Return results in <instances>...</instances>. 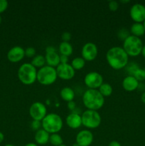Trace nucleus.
<instances>
[{"label":"nucleus","instance_id":"1","mask_svg":"<svg viewBox=\"0 0 145 146\" xmlns=\"http://www.w3.org/2000/svg\"><path fill=\"white\" fill-rule=\"evenodd\" d=\"M106 60L111 68L121 70L129 64V56L122 47L113 46L107 51Z\"/></svg>","mask_w":145,"mask_h":146},{"label":"nucleus","instance_id":"2","mask_svg":"<svg viewBox=\"0 0 145 146\" xmlns=\"http://www.w3.org/2000/svg\"><path fill=\"white\" fill-rule=\"evenodd\" d=\"M82 103L87 110L98 111L104 106L105 98L98 89H88L82 95Z\"/></svg>","mask_w":145,"mask_h":146},{"label":"nucleus","instance_id":"3","mask_svg":"<svg viewBox=\"0 0 145 146\" xmlns=\"http://www.w3.org/2000/svg\"><path fill=\"white\" fill-rule=\"evenodd\" d=\"M63 125L62 118L58 114L51 113L41 121V127L49 134L58 133Z\"/></svg>","mask_w":145,"mask_h":146},{"label":"nucleus","instance_id":"4","mask_svg":"<svg viewBox=\"0 0 145 146\" xmlns=\"http://www.w3.org/2000/svg\"><path fill=\"white\" fill-rule=\"evenodd\" d=\"M37 68L31 63H24L18 70V78L24 85H31L37 79Z\"/></svg>","mask_w":145,"mask_h":146},{"label":"nucleus","instance_id":"5","mask_svg":"<svg viewBox=\"0 0 145 146\" xmlns=\"http://www.w3.org/2000/svg\"><path fill=\"white\" fill-rule=\"evenodd\" d=\"M58 78L56 69L49 66H44L37 71V79L40 84L50 86L54 84Z\"/></svg>","mask_w":145,"mask_h":146},{"label":"nucleus","instance_id":"6","mask_svg":"<svg viewBox=\"0 0 145 146\" xmlns=\"http://www.w3.org/2000/svg\"><path fill=\"white\" fill-rule=\"evenodd\" d=\"M143 43L139 37L130 35L123 41V49L129 56L135 57L142 53Z\"/></svg>","mask_w":145,"mask_h":146},{"label":"nucleus","instance_id":"7","mask_svg":"<svg viewBox=\"0 0 145 146\" xmlns=\"http://www.w3.org/2000/svg\"><path fill=\"white\" fill-rule=\"evenodd\" d=\"M82 125L88 129H95L100 125L102 118L97 111L86 110L81 115Z\"/></svg>","mask_w":145,"mask_h":146},{"label":"nucleus","instance_id":"8","mask_svg":"<svg viewBox=\"0 0 145 146\" xmlns=\"http://www.w3.org/2000/svg\"><path fill=\"white\" fill-rule=\"evenodd\" d=\"M47 108L44 104L40 101L33 103L29 108V115L34 121H41L47 115Z\"/></svg>","mask_w":145,"mask_h":146},{"label":"nucleus","instance_id":"9","mask_svg":"<svg viewBox=\"0 0 145 146\" xmlns=\"http://www.w3.org/2000/svg\"><path fill=\"white\" fill-rule=\"evenodd\" d=\"M84 83L88 89H98L103 84V78L100 73L91 71L85 75Z\"/></svg>","mask_w":145,"mask_h":146},{"label":"nucleus","instance_id":"10","mask_svg":"<svg viewBox=\"0 0 145 146\" xmlns=\"http://www.w3.org/2000/svg\"><path fill=\"white\" fill-rule=\"evenodd\" d=\"M98 54V48L96 44L88 42L82 46L81 50V57L85 61H92L96 58Z\"/></svg>","mask_w":145,"mask_h":146},{"label":"nucleus","instance_id":"11","mask_svg":"<svg viewBox=\"0 0 145 146\" xmlns=\"http://www.w3.org/2000/svg\"><path fill=\"white\" fill-rule=\"evenodd\" d=\"M131 19L135 23H142L145 21V6L142 4H133L129 10Z\"/></svg>","mask_w":145,"mask_h":146},{"label":"nucleus","instance_id":"12","mask_svg":"<svg viewBox=\"0 0 145 146\" xmlns=\"http://www.w3.org/2000/svg\"><path fill=\"white\" fill-rule=\"evenodd\" d=\"M58 78L62 80H71L75 76V71L69 64H60L55 68Z\"/></svg>","mask_w":145,"mask_h":146},{"label":"nucleus","instance_id":"13","mask_svg":"<svg viewBox=\"0 0 145 146\" xmlns=\"http://www.w3.org/2000/svg\"><path fill=\"white\" fill-rule=\"evenodd\" d=\"M93 142V134L89 130H82L76 135L75 143L79 146H90Z\"/></svg>","mask_w":145,"mask_h":146},{"label":"nucleus","instance_id":"14","mask_svg":"<svg viewBox=\"0 0 145 146\" xmlns=\"http://www.w3.org/2000/svg\"><path fill=\"white\" fill-rule=\"evenodd\" d=\"M24 57H25V49L19 46H14L7 53V58L11 63L19 62Z\"/></svg>","mask_w":145,"mask_h":146},{"label":"nucleus","instance_id":"15","mask_svg":"<svg viewBox=\"0 0 145 146\" xmlns=\"http://www.w3.org/2000/svg\"><path fill=\"white\" fill-rule=\"evenodd\" d=\"M67 125L72 129H78L82 125L81 115L77 113H71L65 118Z\"/></svg>","mask_w":145,"mask_h":146},{"label":"nucleus","instance_id":"16","mask_svg":"<svg viewBox=\"0 0 145 146\" xmlns=\"http://www.w3.org/2000/svg\"><path fill=\"white\" fill-rule=\"evenodd\" d=\"M139 82L133 76L129 75L125 77L122 81V87L126 91L132 92L138 88Z\"/></svg>","mask_w":145,"mask_h":146},{"label":"nucleus","instance_id":"17","mask_svg":"<svg viewBox=\"0 0 145 146\" xmlns=\"http://www.w3.org/2000/svg\"><path fill=\"white\" fill-rule=\"evenodd\" d=\"M49 138L50 134L43 128L36 131L35 135H34V140L37 145H45L49 143Z\"/></svg>","mask_w":145,"mask_h":146},{"label":"nucleus","instance_id":"18","mask_svg":"<svg viewBox=\"0 0 145 146\" xmlns=\"http://www.w3.org/2000/svg\"><path fill=\"white\" fill-rule=\"evenodd\" d=\"M45 58L47 66L56 68L60 64V54H58L56 51L45 53Z\"/></svg>","mask_w":145,"mask_h":146},{"label":"nucleus","instance_id":"19","mask_svg":"<svg viewBox=\"0 0 145 146\" xmlns=\"http://www.w3.org/2000/svg\"><path fill=\"white\" fill-rule=\"evenodd\" d=\"M60 96L63 101L68 103L70 101H73L75 95L72 88H70V87H64L61 89V92H60Z\"/></svg>","mask_w":145,"mask_h":146},{"label":"nucleus","instance_id":"20","mask_svg":"<svg viewBox=\"0 0 145 146\" xmlns=\"http://www.w3.org/2000/svg\"><path fill=\"white\" fill-rule=\"evenodd\" d=\"M58 51L60 53V55L66 56L68 57L72 55V52H73V48H72V46L71 45L70 42L62 41L59 44Z\"/></svg>","mask_w":145,"mask_h":146},{"label":"nucleus","instance_id":"21","mask_svg":"<svg viewBox=\"0 0 145 146\" xmlns=\"http://www.w3.org/2000/svg\"><path fill=\"white\" fill-rule=\"evenodd\" d=\"M131 35L140 37L145 34V29L142 23H134L130 28Z\"/></svg>","mask_w":145,"mask_h":146},{"label":"nucleus","instance_id":"22","mask_svg":"<svg viewBox=\"0 0 145 146\" xmlns=\"http://www.w3.org/2000/svg\"><path fill=\"white\" fill-rule=\"evenodd\" d=\"M31 64L35 67L36 68H41L45 66L46 63H45V56L43 55H36L34 58H32L31 61Z\"/></svg>","mask_w":145,"mask_h":146},{"label":"nucleus","instance_id":"23","mask_svg":"<svg viewBox=\"0 0 145 146\" xmlns=\"http://www.w3.org/2000/svg\"><path fill=\"white\" fill-rule=\"evenodd\" d=\"M98 91L100 93L101 95L105 98V97H109L112 95V91H113V88H112V86L107 83H103L102 85L100 86L98 88Z\"/></svg>","mask_w":145,"mask_h":146},{"label":"nucleus","instance_id":"24","mask_svg":"<svg viewBox=\"0 0 145 146\" xmlns=\"http://www.w3.org/2000/svg\"><path fill=\"white\" fill-rule=\"evenodd\" d=\"M71 65L72 66V68L75 71L76 70H81L83 68L85 65V61L82 58V57H75L71 61Z\"/></svg>","mask_w":145,"mask_h":146},{"label":"nucleus","instance_id":"25","mask_svg":"<svg viewBox=\"0 0 145 146\" xmlns=\"http://www.w3.org/2000/svg\"><path fill=\"white\" fill-rule=\"evenodd\" d=\"M49 143L53 146H60L63 145V138L58 133H53L50 135Z\"/></svg>","mask_w":145,"mask_h":146},{"label":"nucleus","instance_id":"26","mask_svg":"<svg viewBox=\"0 0 145 146\" xmlns=\"http://www.w3.org/2000/svg\"><path fill=\"white\" fill-rule=\"evenodd\" d=\"M130 35V31L127 29L126 28H122L119 29L117 31V34L118 38H119V39L123 41Z\"/></svg>","mask_w":145,"mask_h":146},{"label":"nucleus","instance_id":"27","mask_svg":"<svg viewBox=\"0 0 145 146\" xmlns=\"http://www.w3.org/2000/svg\"><path fill=\"white\" fill-rule=\"evenodd\" d=\"M125 68H126V71H127L128 74H129V75L132 76L134 74V72L136 71V70L139 69V67L136 63L132 62L130 63V64H128Z\"/></svg>","mask_w":145,"mask_h":146},{"label":"nucleus","instance_id":"28","mask_svg":"<svg viewBox=\"0 0 145 146\" xmlns=\"http://www.w3.org/2000/svg\"><path fill=\"white\" fill-rule=\"evenodd\" d=\"M134 77L138 81H143L144 80H145V71L144 69H141L140 68L138 70H136L134 72V74H133Z\"/></svg>","mask_w":145,"mask_h":146},{"label":"nucleus","instance_id":"29","mask_svg":"<svg viewBox=\"0 0 145 146\" xmlns=\"http://www.w3.org/2000/svg\"><path fill=\"white\" fill-rule=\"evenodd\" d=\"M36 49L34 47H28L25 49V56L28 58H34L36 56Z\"/></svg>","mask_w":145,"mask_h":146},{"label":"nucleus","instance_id":"30","mask_svg":"<svg viewBox=\"0 0 145 146\" xmlns=\"http://www.w3.org/2000/svg\"><path fill=\"white\" fill-rule=\"evenodd\" d=\"M30 127H31V130H33V131H38L39 129H41V128H42L41 127V121L33 120L31 122V124H30Z\"/></svg>","mask_w":145,"mask_h":146},{"label":"nucleus","instance_id":"31","mask_svg":"<svg viewBox=\"0 0 145 146\" xmlns=\"http://www.w3.org/2000/svg\"><path fill=\"white\" fill-rule=\"evenodd\" d=\"M108 7L111 11H116L119 9V4L117 1H110L108 3Z\"/></svg>","mask_w":145,"mask_h":146},{"label":"nucleus","instance_id":"32","mask_svg":"<svg viewBox=\"0 0 145 146\" xmlns=\"http://www.w3.org/2000/svg\"><path fill=\"white\" fill-rule=\"evenodd\" d=\"M71 38H72V35H71V33L68 32V31H65V32L63 33L62 35H61V39H62L63 41H64V42H69L70 40L71 39Z\"/></svg>","mask_w":145,"mask_h":146},{"label":"nucleus","instance_id":"33","mask_svg":"<svg viewBox=\"0 0 145 146\" xmlns=\"http://www.w3.org/2000/svg\"><path fill=\"white\" fill-rule=\"evenodd\" d=\"M8 7V1L7 0H0V14L3 13Z\"/></svg>","mask_w":145,"mask_h":146},{"label":"nucleus","instance_id":"34","mask_svg":"<svg viewBox=\"0 0 145 146\" xmlns=\"http://www.w3.org/2000/svg\"><path fill=\"white\" fill-rule=\"evenodd\" d=\"M67 106H68V109H69L70 111H73L76 108V104H75V102L74 101H70V102H68V104H67Z\"/></svg>","mask_w":145,"mask_h":146},{"label":"nucleus","instance_id":"35","mask_svg":"<svg viewBox=\"0 0 145 146\" xmlns=\"http://www.w3.org/2000/svg\"><path fill=\"white\" fill-rule=\"evenodd\" d=\"M68 57L66 56L60 55V64H68Z\"/></svg>","mask_w":145,"mask_h":146},{"label":"nucleus","instance_id":"36","mask_svg":"<svg viewBox=\"0 0 145 146\" xmlns=\"http://www.w3.org/2000/svg\"><path fill=\"white\" fill-rule=\"evenodd\" d=\"M56 51L55 47L52 46H48L45 48V53H50V52H55Z\"/></svg>","mask_w":145,"mask_h":146},{"label":"nucleus","instance_id":"37","mask_svg":"<svg viewBox=\"0 0 145 146\" xmlns=\"http://www.w3.org/2000/svg\"><path fill=\"white\" fill-rule=\"evenodd\" d=\"M108 146H122V145H121V144L119 143L118 141H111L110 143H109Z\"/></svg>","mask_w":145,"mask_h":146},{"label":"nucleus","instance_id":"38","mask_svg":"<svg viewBox=\"0 0 145 146\" xmlns=\"http://www.w3.org/2000/svg\"><path fill=\"white\" fill-rule=\"evenodd\" d=\"M141 101H142V103L145 104V91L142 93V96H141Z\"/></svg>","mask_w":145,"mask_h":146},{"label":"nucleus","instance_id":"39","mask_svg":"<svg viewBox=\"0 0 145 146\" xmlns=\"http://www.w3.org/2000/svg\"><path fill=\"white\" fill-rule=\"evenodd\" d=\"M4 139V134H3L1 132H0V143H1L3 142Z\"/></svg>","mask_w":145,"mask_h":146},{"label":"nucleus","instance_id":"40","mask_svg":"<svg viewBox=\"0 0 145 146\" xmlns=\"http://www.w3.org/2000/svg\"><path fill=\"white\" fill-rule=\"evenodd\" d=\"M141 54H142V56H143L145 58V44L143 46V48H142V53H141Z\"/></svg>","mask_w":145,"mask_h":146},{"label":"nucleus","instance_id":"41","mask_svg":"<svg viewBox=\"0 0 145 146\" xmlns=\"http://www.w3.org/2000/svg\"><path fill=\"white\" fill-rule=\"evenodd\" d=\"M25 146H38L36 143H27Z\"/></svg>","mask_w":145,"mask_h":146},{"label":"nucleus","instance_id":"42","mask_svg":"<svg viewBox=\"0 0 145 146\" xmlns=\"http://www.w3.org/2000/svg\"><path fill=\"white\" fill-rule=\"evenodd\" d=\"M121 3H123V4H127V3H129V0H127V1H120Z\"/></svg>","mask_w":145,"mask_h":146},{"label":"nucleus","instance_id":"43","mask_svg":"<svg viewBox=\"0 0 145 146\" xmlns=\"http://www.w3.org/2000/svg\"><path fill=\"white\" fill-rule=\"evenodd\" d=\"M4 146H14V145H11V144H7V145H4Z\"/></svg>","mask_w":145,"mask_h":146},{"label":"nucleus","instance_id":"44","mask_svg":"<svg viewBox=\"0 0 145 146\" xmlns=\"http://www.w3.org/2000/svg\"><path fill=\"white\" fill-rule=\"evenodd\" d=\"M72 146H79V145H78V144H77V143H74V144H73V145H72Z\"/></svg>","mask_w":145,"mask_h":146},{"label":"nucleus","instance_id":"45","mask_svg":"<svg viewBox=\"0 0 145 146\" xmlns=\"http://www.w3.org/2000/svg\"><path fill=\"white\" fill-rule=\"evenodd\" d=\"M1 16H0V24H1Z\"/></svg>","mask_w":145,"mask_h":146},{"label":"nucleus","instance_id":"46","mask_svg":"<svg viewBox=\"0 0 145 146\" xmlns=\"http://www.w3.org/2000/svg\"><path fill=\"white\" fill-rule=\"evenodd\" d=\"M143 25H144V29H145V21L143 22Z\"/></svg>","mask_w":145,"mask_h":146},{"label":"nucleus","instance_id":"47","mask_svg":"<svg viewBox=\"0 0 145 146\" xmlns=\"http://www.w3.org/2000/svg\"><path fill=\"white\" fill-rule=\"evenodd\" d=\"M60 146H66L65 145H63H63H60Z\"/></svg>","mask_w":145,"mask_h":146},{"label":"nucleus","instance_id":"48","mask_svg":"<svg viewBox=\"0 0 145 146\" xmlns=\"http://www.w3.org/2000/svg\"><path fill=\"white\" fill-rule=\"evenodd\" d=\"M144 71H145V68H144Z\"/></svg>","mask_w":145,"mask_h":146}]
</instances>
